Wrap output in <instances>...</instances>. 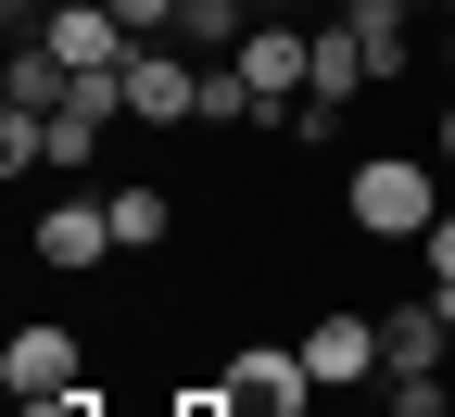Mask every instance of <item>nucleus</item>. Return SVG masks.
Here are the masks:
<instances>
[{"instance_id": "f3484780", "label": "nucleus", "mask_w": 455, "mask_h": 417, "mask_svg": "<svg viewBox=\"0 0 455 417\" xmlns=\"http://www.w3.org/2000/svg\"><path fill=\"white\" fill-rule=\"evenodd\" d=\"M443 76H455V26H443Z\"/></svg>"}, {"instance_id": "4468645a", "label": "nucleus", "mask_w": 455, "mask_h": 417, "mask_svg": "<svg viewBox=\"0 0 455 417\" xmlns=\"http://www.w3.org/2000/svg\"><path fill=\"white\" fill-rule=\"evenodd\" d=\"M13 417H114V392H101V380H76V392H26Z\"/></svg>"}, {"instance_id": "ddd939ff", "label": "nucleus", "mask_w": 455, "mask_h": 417, "mask_svg": "<svg viewBox=\"0 0 455 417\" xmlns=\"http://www.w3.org/2000/svg\"><path fill=\"white\" fill-rule=\"evenodd\" d=\"M101 164V114H51V177H89Z\"/></svg>"}, {"instance_id": "9d476101", "label": "nucleus", "mask_w": 455, "mask_h": 417, "mask_svg": "<svg viewBox=\"0 0 455 417\" xmlns=\"http://www.w3.org/2000/svg\"><path fill=\"white\" fill-rule=\"evenodd\" d=\"M367 89H379V76H367V38L329 13V26H316V89H304V101H341V114H355Z\"/></svg>"}, {"instance_id": "a211bd4d", "label": "nucleus", "mask_w": 455, "mask_h": 417, "mask_svg": "<svg viewBox=\"0 0 455 417\" xmlns=\"http://www.w3.org/2000/svg\"><path fill=\"white\" fill-rule=\"evenodd\" d=\"M430 13H443V26H455V0H430Z\"/></svg>"}, {"instance_id": "2eb2a0df", "label": "nucleus", "mask_w": 455, "mask_h": 417, "mask_svg": "<svg viewBox=\"0 0 455 417\" xmlns=\"http://www.w3.org/2000/svg\"><path fill=\"white\" fill-rule=\"evenodd\" d=\"M430 278L455 291V203H443V228H430Z\"/></svg>"}, {"instance_id": "6ab92c4d", "label": "nucleus", "mask_w": 455, "mask_h": 417, "mask_svg": "<svg viewBox=\"0 0 455 417\" xmlns=\"http://www.w3.org/2000/svg\"><path fill=\"white\" fill-rule=\"evenodd\" d=\"M443 380H455V341H443Z\"/></svg>"}, {"instance_id": "7ed1b4c3", "label": "nucleus", "mask_w": 455, "mask_h": 417, "mask_svg": "<svg viewBox=\"0 0 455 417\" xmlns=\"http://www.w3.org/2000/svg\"><path fill=\"white\" fill-rule=\"evenodd\" d=\"M228 64H241V89H253V127L266 114H291L304 89H316V26H291V13H266L241 51H228Z\"/></svg>"}, {"instance_id": "1a4fd4ad", "label": "nucleus", "mask_w": 455, "mask_h": 417, "mask_svg": "<svg viewBox=\"0 0 455 417\" xmlns=\"http://www.w3.org/2000/svg\"><path fill=\"white\" fill-rule=\"evenodd\" d=\"M341 26L367 38V76H379V89L418 64V0H341Z\"/></svg>"}, {"instance_id": "20e7f679", "label": "nucleus", "mask_w": 455, "mask_h": 417, "mask_svg": "<svg viewBox=\"0 0 455 417\" xmlns=\"http://www.w3.org/2000/svg\"><path fill=\"white\" fill-rule=\"evenodd\" d=\"M291 354H304V380L341 405V392H367V380H379V317H367V304H329Z\"/></svg>"}, {"instance_id": "0eeeda50", "label": "nucleus", "mask_w": 455, "mask_h": 417, "mask_svg": "<svg viewBox=\"0 0 455 417\" xmlns=\"http://www.w3.org/2000/svg\"><path fill=\"white\" fill-rule=\"evenodd\" d=\"M76 380H89V341H76L64 317H26L13 341H0V392H13V405H26V392H76Z\"/></svg>"}, {"instance_id": "39448f33", "label": "nucleus", "mask_w": 455, "mask_h": 417, "mask_svg": "<svg viewBox=\"0 0 455 417\" xmlns=\"http://www.w3.org/2000/svg\"><path fill=\"white\" fill-rule=\"evenodd\" d=\"M228 405H241V417H316L329 392L304 380L291 341H241V354H228Z\"/></svg>"}, {"instance_id": "f8f14e48", "label": "nucleus", "mask_w": 455, "mask_h": 417, "mask_svg": "<svg viewBox=\"0 0 455 417\" xmlns=\"http://www.w3.org/2000/svg\"><path fill=\"white\" fill-rule=\"evenodd\" d=\"M0 101H26V114H64V101H76V76H64V64H51V51L26 38V51H13V76H0Z\"/></svg>"}, {"instance_id": "f257e3e1", "label": "nucleus", "mask_w": 455, "mask_h": 417, "mask_svg": "<svg viewBox=\"0 0 455 417\" xmlns=\"http://www.w3.org/2000/svg\"><path fill=\"white\" fill-rule=\"evenodd\" d=\"M341 215H355V241H430V228H443L430 152H367L355 177H341Z\"/></svg>"}, {"instance_id": "dca6fc26", "label": "nucleus", "mask_w": 455, "mask_h": 417, "mask_svg": "<svg viewBox=\"0 0 455 417\" xmlns=\"http://www.w3.org/2000/svg\"><path fill=\"white\" fill-rule=\"evenodd\" d=\"M430 164H455V101H443V114H430Z\"/></svg>"}, {"instance_id": "f03ea898", "label": "nucleus", "mask_w": 455, "mask_h": 417, "mask_svg": "<svg viewBox=\"0 0 455 417\" xmlns=\"http://www.w3.org/2000/svg\"><path fill=\"white\" fill-rule=\"evenodd\" d=\"M443 341H455V291H443V278L418 291V304H379V392H392V405H430Z\"/></svg>"}, {"instance_id": "423d86ee", "label": "nucleus", "mask_w": 455, "mask_h": 417, "mask_svg": "<svg viewBox=\"0 0 455 417\" xmlns=\"http://www.w3.org/2000/svg\"><path fill=\"white\" fill-rule=\"evenodd\" d=\"M203 114V64L178 38H152V51H127V127H190Z\"/></svg>"}, {"instance_id": "6e6552de", "label": "nucleus", "mask_w": 455, "mask_h": 417, "mask_svg": "<svg viewBox=\"0 0 455 417\" xmlns=\"http://www.w3.org/2000/svg\"><path fill=\"white\" fill-rule=\"evenodd\" d=\"M26 253H38L51 278H89V266L114 253V203H101V190H76V203H38V228H26Z\"/></svg>"}, {"instance_id": "9b49d317", "label": "nucleus", "mask_w": 455, "mask_h": 417, "mask_svg": "<svg viewBox=\"0 0 455 417\" xmlns=\"http://www.w3.org/2000/svg\"><path fill=\"white\" fill-rule=\"evenodd\" d=\"M114 203V253H152L164 228H178V190H152V177H127V190H101Z\"/></svg>"}]
</instances>
